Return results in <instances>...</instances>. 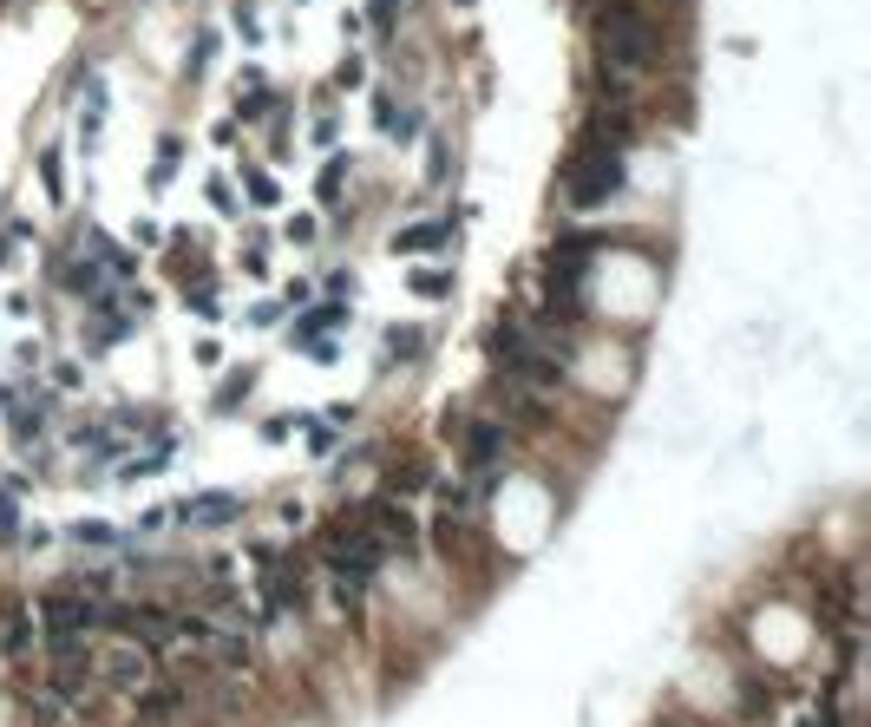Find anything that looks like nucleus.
<instances>
[{
  "instance_id": "1",
  "label": "nucleus",
  "mask_w": 871,
  "mask_h": 727,
  "mask_svg": "<svg viewBox=\"0 0 871 727\" xmlns=\"http://www.w3.org/2000/svg\"><path fill=\"white\" fill-rule=\"evenodd\" d=\"M622 184H629V144H617V138H603V131L584 124V138H577L570 158H564V177H557L564 204H570L577 217H590V210H603L610 197H622Z\"/></svg>"
},
{
  "instance_id": "2",
  "label": "nucleus",
  "mask_w": 871,
  "mask_h": 727,
  "mask_svg": "<svg viewBox=\"0 0 871 727\" xmlns=\"http://www.w3.org/2000/svg\"><path fill=\"white\" fill-rule=\"evenodd\" d=\"M99 622H106V597H92V590H79V584H59V590L40 597V629H46V642L99 636Z\"/></svg>"
},
{
  "instance_id": "3",
  "label": "nucleus",
  "mask_w": 871,
  "mask_h": 727,
  "mask_svg": "<svg viewBox=\"0 0 871 727\" xmlns=\"http://www.w3.org/2000/svg\"><path fill=\"white\" fill-rule=\"evenodd\" d=\"M262 564V604L269 616H288V609L308 604V557L302 551H255Z\"/></svg>"
},
{
  "instance_id": "4",
  "label": "nucleus",
  "mask_w": 871,
  "mask_h": 727,
  "mask_svg": "<svg viewBox=\"0 0 871 727\" xmlns=\"http://www.w3.org/2000/svg\"><path fill=\"white\" fill-rule=\"evenodd\" d=\"M446 433L459 440V459H466V473L486 485L504 466V453H511V433H504V420H446Z\"/></svg>"
},
{
  "instance_id": "5",
  "label": "nucleus",
  "mask_w": 871,
  "mask_h": 727,
  "mask_svg": "<svg viewBox=\"0 0 871 727\" xmlns=\"http://www.w3.org/2000/svg\"><path fill=\"white\" fill-rule=\"evenodd\" d=\"M355 511H361V524L380 538V551H420V524H413V511L393 491H380V498L355 504Z\"/></svg>"
},
{
  "instance_id": "6",
  "label": "nucleus",
  "mask_w": 871,
  "mask_h": 727,
  "mask_svg": "<svg viewBox=\"0 0 871 727\" xmlns=\"http://www.w3.org/2000/svg\"><path fill=\"white\" fill-rule=\"evenodd\" d=\"M171 518H184L190 531H224V524L243 518V498H237V491H197V498H184Z\"/></svg>"
},
{
  "instance_id": "7",
  "label": "nucleus",
  "mask_w": 871,
  "mask_h": 727,
  "mask_svg": "<svg viewBox=\"0 0 871 727\" xmlns=\"http://www.w3.org/2000/svg\"><path fill=\"white\" fill-rule=\"evenodd\" d=\"M99 682H106V688H124V695H138V688L151 682V655H144L138 642H124L119 636V649L99 655Z\"/></svg>"
},
{
  "instance_id": "8",
  "label": "nucleus",
  "mask_w": 871,
  "mask_h": 727,
  "mask_svg": "<svg viewBox=\"0 0 871 727\" xmlns=\"http://www.w3.org/2000/svg\"><path fill=\"white\" fill-rule=\"evenodd\" d=\"M335 328H348V302H315V308H308V315L288 328V341L328 361V335H335Z\"/></svg>"
},
{
  "instance_id": "9",
  "label": "nucleus",
  "mask_w": 871,
  "mask_h": 727,
  "mask_svg": "<svg viewBox=\"0 0 871 727\" xmlns=\"http://www.w3.org/2000/svg\"><path fill=\"white\" fill-rule=\"evenodd\" d=\"M373 124H380V131H386V138H400V144H406V138H420V106H413V99H393V93H373Z\"/></svg>"
},
{
  "instance_id": "10",
  "label": "nucleus",
  "mask_w": 871,
  "mask_h": 727,
  "mask_svg": "<svg viewBox=\"0 0 871 727\" xmlns=\"http://www.w3.org/2000/svg\"><path fill=\"white\" fill-rule=\"evenodd\" d=\"M0 655L26 662L33 655V609L26 604H0Z\"/></svg>"
},
{
  "instance_id": "11",
  "label": "nucleus",
  "mask_w": 871,
  "mask_h": 727,
  "mask_svg": "<svg viewBox=\"0 0 871 727\" xmlns=\"http://www.w3.org/2000/svg\"><path fill=\"white\" fill-rule=\"evenodd\" d=\"M453 242V217H439V224H406V230H393V249L400 256H426V249H446Z\"/></svg>"
},
{
  "instance_id": "12",
  "label": "nucleus",
  "mask_w": 871,
  "mask_h": 727,
  "mask_svg": "<svg viewBox=\"0 0 871 727\" xmlns=\"http://www.w3.org/2000/svg\"><path fill=\"white\" fill-rule=\"evenodd\" d=\"M380 355H386V367L393 361H420V355H426V328H413V322H406V328H386Z\"/></svg>"
},
{
  "instance_id": "13",
  "label": "nucleus",
  "mask_w": 871,
  "mask_h": 727,
  "mask_svg": "<svg viewBox=\"0 0 871 727\" xmlns=\"http://www.w3.org/2000/svg\"><path fill=\"white\" fill-rule=\"evenodd\" d=\"M184 308H190L197 322H224V315H217V308H224V302H217V275H197V282H184Z\"/></svg>"
},
{
  "instance_id": "14",
  "label": "nucleus",
  "mask_w": 871,
  "mask_h": 727,
  "mask_svg": "<svg viewBox=\"0 0 871 727\" xmlns=\"http://www.w3.org/2000/svg\"><path fill=\"white\" fill-rule=\"evenodd\" d=\"M249 393H255V367H237L224 387H217V400H210V413H237Z\"/></svg>"
},
{
  "instance_id": "15",
  "label": "nucleus",
  "mask_w": 871,
  "mask_h": 727,
  "mask_svg": "<svg viewBox=\"0 0 871 727\" xmlns=\"http://www.w3.org/2000/svg\"><path fill=\"white\" fill-rule=\"evenodd\" d=\"M406 289H413V295H426V302H439V295H453V269H413V275H406Z\"/></svg>"
},
{
  "instance_id": "16",
  "label": "nucleus",
  "mask_w": 871,
  "mask_h": 727,
  "mask_svg": "<svg viewBox=\"0 0 871 727\" xmlns=\"http://www.w3.org/2000/svg\"><path fill=\"white\" fill-rule=\"evenodd\" d=\"M243 191H249V204H255V210H275V204H282V191H275V177H269V171H243Z\"/></svg>"
},
{
  "instance_id": "17",
  "label": "nucleus",
  "mask_w": 871,
  "mask_h": 727,
  "mask_svg": "<svg viewBox=\"0 0 871 727\" xmlns=\"http://www.w3.org/2000/svg\"><path fill=\"white\" fill-rule=\"evenodd\" d=\"M341 184H348V151H335V158L322 164V184H315V191H322V204H335V197H341Z\"/></svg>"
},
{
  "instance_id": "18",
  "label": "nucleus",
  "mask_w": 871,
  "mask_h": 727,
  "mask_svg": "<svg viewBox=\"0 0 871 727\" xmlns=\"http://www.w3.org/2000/svg\"><path fill=\"white\" fill-rule=\"evenodd\" d=\"M177 158H184V144H177V138H164V144H157V164H151V184H171Z\"/></svg>"
},
{
  "instance_id": "19",
  "label": "nucleus",
  "mask_w": 871,
  "mask_h": 727,
  "mask_svg": "<svg viewBox=\"0 0 871 727\" xmlns=\"http://www.w3.org/2000/svg\"><path fill=\"white\" fill-rule=\"evenodd\" d=\"M66 538H73V544H112V538H119V531H112V524H106V518H86V524H73V531H66Z\"/></svg>"
},
{
  "instance_id": "20",
  "label": "nucleus",
  "mask_w": 871,
  "mask_h": 727,
  "mask_svg": "<svg viewBox=\"0 0 871 727\" xmlns=\"http://www.w3.org/2000/svg\"><path fill=\"white\" fill-rule=\"evenodd\" d=\"M210 53H217V33H197V53L184 59V79H204V66H210Z\"/></svg>"
},
{
  "instance_id": "21",
  "label": "nucleus",
  "mask_w": 871,
  "mask_h": 727,
  "mask_svg": "<svg viewBox=\"0 0 871 727\" xmlns=\"http://www.w3.org/2000/svg\"><path fill=\"white\" fill-rule=\"evenodd\" d=\"M40 177H46V197L59 204V197H66V177H59V151H46V158H40Z\"/></svg>"
},
{
  "instance_id": "22",
  "label": "nucleus",
  "mask_w": 871,
  "mask_h": 727,
  "mask_svg": "<svg viewBox=\"0 0 871 727\" xmlns=\"http://www.w3.org/2000/svg\"><path fill=\"white\" fill-rule=\"evenodd\" d=\"M406 7H413V0H368V20L386 33V26H393V13H406Z\"/></svg>"
},
{
  "instance_id": "23",
  "label": "nucleus",
  "mask_w": 871,
  "mask_h": 727,
  "mask_svg": "<svg viewBox=\"0 0 871 727\" xmlns=\"http://www.w3.org/2000/svg\"><path fill=\"white\" fill-rule=\"evenodd\" d=\"M237 33H243L249 46H262V20H255V7H243V0H237Z\"/></svg>"
},
{
  "instance_id": "24",
  "label": "nucleus",
  "mask_w": 871,
  "mask_h": 727,
  "mask_svg": "<svg viewBox=\"0 0 871 727\" xmlns=\"http://www.w3.org/2000/svg\"><path fill=\"white\" fill-rule=\"evenodd\" d=\"M204 191H210V204H217V210H224V217H237V191H230V184H224V177H210V184H204Z\"/></svg>"
},
{
  "instance_id": "25",
  "label": "nucleus",
  "mask_w": 871,
  "mask_h": 727,
  "mask_svg": "<svg viewBox=\"0 0 871 727\" xmlns=\"http://www.w3.org/2000/svg\"><path fill=\"white\" fill-rule=\"evenodd\" d=\"M20 531V511H13V485L0 491V538H13Z\"/></svg>"
},
{
  "instance_id": "26",
  "label": "nucleus",
  "mask_w": 871,
  "mask_h": 727,
  "mask_svg": "<svg viewBox=\"0 0 871 727\" xmlns=\"http://www.w3.org/2000/svg\"><path fill=\"white\" fill-rule=\"evenodd\" d=\"M361 79H368V66H361V59H341V73H335V86L348 93V86H361Z\"/></svg>"
},
{
  "instance_id": "27",
  "label": "nucleus",
  "mask_w": 871,
  "mask_h": 727,
  "mask_svg": "<svg viewBox=\"0 0 871 727\" xmlns=\"http://www.w3.org/2000/svg\"><path fill=\"white\" fill-rule=\"evenodd\" d=\"M249 322H255V328H275V322H282V308H275V302H255V308H249Z\"/></svg>"
}]
</instances>
